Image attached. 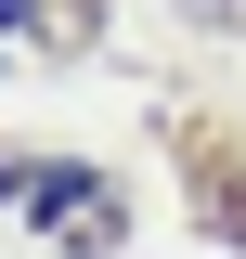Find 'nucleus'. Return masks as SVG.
I'll use <instances>...</instances> for the list:
<instances>
[{"label":"nucleus","mask_w":246,"mask_h":259,"mask_svg":"<svg viewBox=\"0 0 246 259\" xmlns=\"http://www.w3.org/2000/svg\"><path fill=\"white\" fill-rule=\"evenodd\" d=\"M0 207H39V221H52L78 259H91V246H117V194H104V182H78V168H52V156H0Z\"/></svg>","instance_id":"obj_1"},{"label":"nucleus","mask_w":246,"mask_h":259,"mask_svg":"<svg viewBox=\"0 0 246 259\" xmlns=\"http://www.w3.org/2000/svg\"><path fill=\"white\" fill-rule=\"evenodd\" d=\"M39 39V0H0V52H26Z\"/></svg>","instance_id":"obj_2"}]
</instances>
